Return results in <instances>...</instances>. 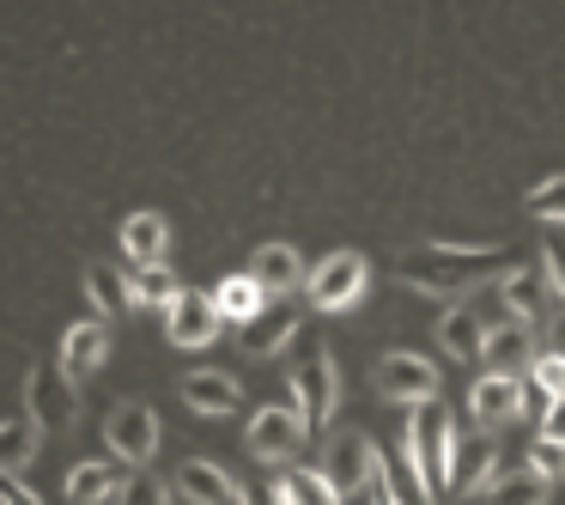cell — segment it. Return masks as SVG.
I'll return each instance as SVG.
<instances>
[{"mask_svg": "<svg viewBox=\"0 0 565 505\" xmlns=\"http://www.w3.org/2000/svg\"><path fill=\"white\" fill-rule=\"evenodd\" d=\"M438 347H444L450 359H480V354H487V323H480L475 311L456 305L450 317L438 323Z\"/></svg>", "mask_w": 565, "mask_h": 505, "instance_id": "cell-13", "label": "cell"}, {"mask_svg": "<svg viewBox=\"0 0 565 505\" xmlns=\"http://www.w3.org/2000/svg\"><path fill=\"white\" fill-rule=\"evenodd\" d=\"M371 463H377V444H371L365 432H341V439H334V456H329V487L334 493L371 487Z\"/></svg>", "mask_w": 565, "mask_h": 505, "instance_id": "cell-8", "label": "cell"}, {"mask_svg": "<svg viewBox=\"0 0 565 505\" xmlns=\"http://www.w3.org/2000/svg\"><path fill=\"white\" fill-rule=\"evenodd\" d=\"M298 281V256L286 244H268L256 256V286H274V293H286V286Z\"/></svg>", "mask_w": 565, "mask_h": 505, "instance_id": "cell-16", "label": "cell"}, {"mask_svg": "<svg viewBox=\"0 0 565 505\" xmlns=\"http://www.w3.org/2000/svg\"><path fill=\"white\" fill-rule=\"evenodd\" d=\"M280 505H341V493H334L329 481H317V475H292L280 487Z\"/></svg>", "mask_w": 565, "mask_h": 505, "instance_id": "cell-19", "label": "cell"}, {"mask_svg": "<svg viewBox=\"0 0 565 505\" xmlns=\"http://www.w3.org/2000/svg\"><path fill=\"white\" fill-rule=\"evenodd\" d=\"M189 402L207 408V414H225V408L237 402V383H232V378H213V371H201V378H189Z\"/></svg>", "mask_w": 565, "mask_h": 505, "instance_id": "cell-17", "label": "cell"}, {"mask_svg": "<svg viewBox=\"0 0 565 505\" xmlns=\"http://www.w3.org/2000/svg\"><path fill=\"white\" fill-rule=\"evenodd\" d=\"M541 439L565 444V402H547V414H541Z\"/></svg>", "mask_w": 565, "mask_h": 505, "instance_id": "cell-26", "label": "cell"}, {"mask_svg": "<svg viewBox=\"0 0 565 505\" xmlns=\"http://www.w3.org/2000/svg\"><path fill=\"white\" fill-rule=\"evenodd\" d=\"M365 286H371L365 256H359V250H334V256L317 262V274H310V305L317 311H347V305L365 298Z\"/></svg>", "mask_w": 565, "mask_h": 505, "instance_id": "cell-4", "label": "cell"}, {"mask_svg": "<svg viewBox=\"0 0 565 505\" xmlns=\"http://www.w3.org/2000/svg\"><path fill=\"white\" fill-rule=\"evenodd\" d=\"M220 311H232V317H256V311H262V286L256 281H225L220 286Z\"/></svg>", "mask_w": 565, "mask_h": 505, "instance_id": "cell-21", "label": "cell"}, {"mask_svg": "<svg viewBox=\"0 0 565 505\" xmlns=\"http://www.w3.org/2000/svg\"><path fill=\"white\" fill-rule=\"evenodd\" d=\"M298 396H305V427H329L334 408H341V371H334V354L317 347V366L298 378Z\"/></svg>", "mask_w": 565, "mask_h": 505, "instance_id": "cell-7", "label": "cell"}, {"mask_svg": "<svg viewBox=\"0 0 565 505\" xmlns=\"http://www.w3.org/2000/svg\"><path fill=\"white\" fill-rule=\"evenodd\" d=\"M511 274V250L504 244H480V250H462V244H431L426 256H407L402 262V286L414 293H431V298H475L480 286H499Z\"/></svg>", "mask_w": 565, "mask_h": 505, "instance_id": "cell-1", "label": "cell"}, {"mask_svg": "<svg viewBox=\"0 0 565 505\" xmlns=\"http://www.w3.org/2000/svg\"><path fill=\"white\" fill-rule=\"evenodd\" d=\"M499 298L511 305V317L535 323L541 311H547V274H541V269H511L499 281Z\"/></svg>", "mask_w": 565, "mask_h": 505, "instance_id": "cell-12", "label": "cell"}, {"mask_svg": "<svg viewBox=\"0 0 565 505\" xmlns=\"http://www.w3.org/2000/svg\"><path fill=\"white\" fill-rule=\"evenodd\" d=\"M487 505H547V481H541L529 463L511 469V456H504L499 475L487 481Z\"/></svg>", "mask_w": 565, "mask_h": 505, "instance_id": "cell-11", "label": "cell"}, {"mask_svg": "<svg viewBox=\"0 0 565 505\" xmlns=\"http://www.w3.org/2000/svg\"><path fill=\"white\" fill-rule=\"evenodd\" d=\"M480 359H487L492 371H511V378L523 366H535V323L511 317V323H499V329H487V354Z\"/></svg>", "mask_w": 565, "mask_h": 505, "instance_id": "cell-9", "label": "cell"}, {"mask_svg": "<svg viewBox=\"0 0 565 505\" xmlns=\"http://www.w3.org/2000/svg\"><path fill=\"white\" fill-rule=\"evenodd\" d=\"M541 274H547L553 311H565V244H559V238H547V244H541Z\"/></svg>", "mask_w": 565, "mask_h": 505, "instance_id": "cell-22", "label": "cell"}, {"mask_svg": "<svg viewBox=\"0 0 565 505\" xmlns=\"http://www.w3.org/2000/svg\"><path fill=\"white\" fill-rule=\"evenodd\" d=\"M298 439H305V420L292 414V408H262L256 427H249V444H256L268 463H280V456L298 451Z\"/></svg>", "mask_w": 565, "mask_h": 505, "instance_id": "cell-10", "label": "cell"}, {"mask_svg": "<svg viewBox=\"0 0 565 505\" xmlns=\"http://www.w3.org/2000/svg\"><path fill=\"white\" fill-rule=\"evenodd\" d=\"M523 208L535 213V220H565V177H547V183H535Z\"/></svg>", "mask_w": 565, "mask_h": 505, "instance_id": "cell-20", "label": "cell"}, {"mask_svg": "<svg viewBox=\"0 0 565 505\" xmlns=\"http://www.w3.org/2000/svg\"><path fill=\"white\" fill-rule=\"evenodd\" d=\"M407 439H414L419 463H426L431 487H450V469H456V420L444 402H419V414L407 420Z\"/></svg>", "mask_w": 565, "mask_h": 505, "instance_id": "cell-2", "label": "cell"}, {"mask_svg": "<svg viewBox=\"0 0 565 505\" xmlns=\"http://www.w3.org/2000/svg\"><path fill=\"white\" fill-rule=\"evenodd\" d=\"M504 451L492 432H468V439H456V469H450V487L456 493H487V481L499 475Z\"/></svg>", "mask_w": 565, "mask_h": 505, "instance_id": "cell-6", "label": "cell"}, {"mask_svg": "<svg viewBox=\"0 0 565 505\" xmlns=\"http://www.w3.org/2000/svg\"><path fill=\"white\" fill-rule=\"evenodd\" d=\"M292 329H298V311H256L244 323V347L249 354H274L280 341H292Z\"/></svg>", "mask_w": 565, "mask_h": 505, "instance_id": "cell-14", "label": "cell"}, {"mask_svg": "<svg viewBox=\"0 0 565 505\" xmlns=\"http://www.w3.org/2000/svg\"><path fill=\"white\" fill-rule=\"evenodd\" d=\"M183 487H189V499H195V505H232V481H225L220 469H207V463H189L183 469Z\"/></svg>", "mask_w": 565, "mask_h": 505, "instance_id": "cell-15", "label": "cell"}, {"mask_svg": "<svg viewBox=\"0 0 565 505\" xmlns=\"http://www.w3.org/2000/svg\"><path fill=\"white\" fill-rule=\"evenodd\" d=\"M468 408H475L480 432H499V427H516V420L529 414V390L511 371H487V378L475 383V396H468Z\"/></svg>", "mask_w": 565, "mask_h": 505, "instance_id": "cell-5", "label": "cell"}, {"mask_svg": "<svg viewBox=\"0 0 565 505\" xmlns=\"http://www.w3.org/2000/svg\"><path fill=\"white\" fill-rule=\"evenodd\" d=\"M547 354L565 359V311H553V323H547Z\"/></svg>", "mask_w": 565, "mask_h": 505, "instance_id": "cell-27", "label": "cell"}, {"mask_svg": "<svg viewBox=\"0 0 565 505\" xmlns=\"http://www.w3.org/2000/svg\"><path fill=\"white\" fill-rule=\"evenodd\" d=\"M213 329H220V311L213 305H201V298H189L183 305V317H177V341H213Z\"/></svg>", "mask_w": 565, "mask_h": 505, "instance_id": "cell-18", "label": "cell"}, {"mask_svg": "<svg viewBox=\"0 0 565 505\" xmlns=\"http://www.w3.org/2000/svg\"><path fill=\"white\" fill-rule=\"evenodd\" d=\"M377 396L383 402H438V366H431L426 354H407V347H395V354L377 359Z\"/></svg>", "mask_w": 565, "mask_h": 505, "instance_id": "cell-3", "label": "cell"}, {"mask_svg": "<svg viewBox=\"0 0 565 505\" xmlns=\"http://www.w3.org/2000/svg\"><path fill=\"white\" fill-rule=\"evenodd\" d=\"M371 505H402V499H395V487H390V475H383V456L371 463Z\"/></svg>", "mask_w": 565, "mask_h": 505, "instance_id": "cell-25", "label": "cell"}, {"mask_svg": "<svg viewBox=\"0 0 565 505\" xmlns=\"http://www.w3.org/2000/svg\"><path fill=\"white\" fill-rule=\"evenodd\" d=\"M529 469H535L541 481H565V444L535 439V444H529Z\"/></svg>", "mask_w": 565, "mask_h": 505, "instance_id": "cell-24", "label": "cell"}, {"mask_svg": "<svg viewBox=\"0 0 565 505\" xmlns=\"http://www.w3.org/2000/svg\"><path fill=\"white\" fill-rule=\"evenodd\" d=\"M535 390L547 396V402H565V359L559 354H535Z\"/></svg>", "mask_w": 565, "mask_h": 505, "instance_id": "cell-23", "label": "cell"}]
</instances>
